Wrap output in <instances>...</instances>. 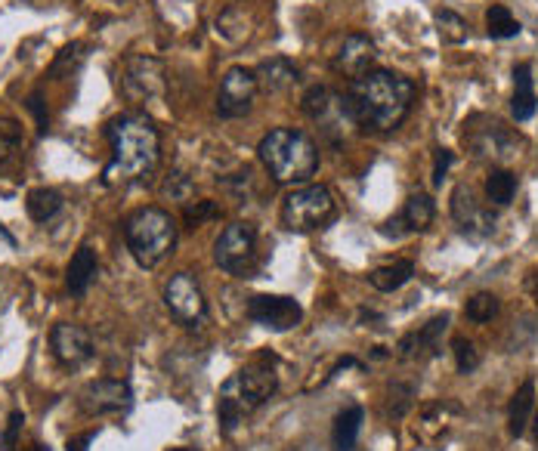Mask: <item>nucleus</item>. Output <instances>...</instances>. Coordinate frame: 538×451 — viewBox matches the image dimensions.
I'll use <instances>...</instances> for the list:
<instances>
[{"instance_id":"nucleus-9","label":"nucleus","mask_w":538,"mask_h":451,"mask_svg":"<svg viewBox=\"0 0 538 451\" xmlns=\"http://www.w3.org/2000/svg\"><path fill=\"white\" fill-rule=\"evenodd\" d=\"M164 303L180 325H201L208 319V300L192 272H177L164 288Z\"/></svg>"},{"instance_id":"nucleus-36","label":"nucleus","mask_w":538,"mask_h":451,"mask_svg":"<svg viewBox=\"0 0 538 451\" xmlns=\"http://www.w3.org/2000/svg\"><path fill=\"white\" fill-rule=\"evenodd\" d=\"M22 424H25V414H22L19 408H13L10 418H7V430H4V436H0V448H4V451H16Z\"/></svg>"},{"instance_id":"nucleus-40","label":"nucleus","mask_w":538,"mask_h":451,"mask_svg":"<svg viewBox=\"0 0 538 451\" xmlns=\"http://www.w3.org/2000/svg\"><path fill=\"white\" fill-rule=\"evenodd\" d=\"M93 439H96V430H87V433H81V436H72L69 442H65V451H87Z\"/></svg>"},{"instance_id":"nucleus-16","label":"nucleus","mask_w":538,"mask_h":451,"mask_svg":"<svg viewBox=\"0 0 538 451\" xmlns=\"http://www.w3.org/2000/svg\"><path fill=\"white\" fill-rule=\"evenodd\" d=\"M446 331H449V316H436L421 331H412V334L402 337L399 346H396V356L406 359V362H412V359L421 362V359L440 356V343H443Z\"/></svg>"},{"instance_id":"nucleus-42","label":"nucleus","mask_w":538,"mask_h":451,"mask_svg":"<svg viewBox=\"0 0 538 451\" xmlns=\"http://www.w3.org/2000/svg\"><path fill=\"white\" fill-rule=\"evenodd\" d=\"M25 451H50L47 445H31V448H25Z\"/></svg>"},{"instance_id":"nucleus-19","label":"nucleus","mask_w":538,"mask_h":451,"mask_svg":"<svg viewBox=\"0 0 538 451\" xmlns=\"http://www.w3.org/2000/svg\"><path fill=\"white\" fill-rule=\"evenodd\" d=\"M254 75H257V87L266 90V93H285V90H291L300 81L297 65L291 59H285V56L263 59L254 68Z\"/></svg>"},{"instance_id":"nucleus-2","label":"nucleus","mask_w":538,"mask_h":451,"mask_svg":"<svg viewBox=\"0 0 538 451\" xmlns=\"http://www.w3.org/2000/svg\"><path fill=\"white\" fill-rule=\"evenodd\" d=\"M106 136L112 143V161L103 170L106 186L140 183L158 167L161 136L146 115H140V112L118 115L115 121H109Z\"/></svg>"},{"instance_id":"nucleus-44","label":"nucleus","mask_w":538,"mask_h":451,"mask_svg":"<svg viewBox=\"0 0 538 451\" xmlns=\"http://www.w3.org/2000/svg\"><path fill=\"white\" fill-rule=\"evenodd\" d=\"M535 439H538V414H535Z\"/></svg>"},{"instance_id":"nucleus-41","label":"nucleus","mask_w":538,"mask_h":451,"mask_svg":"<svg viewBox=\"0 0 538 451\" xmlns=\"http://www.w3.org/2000/svg\"><path fill=\"white\" fill-rule=\"evenodd\" d=\"M526 285H529V291H532V294H538V269L529 275V282H526Z\"/></svg>"},{"instance_id":"nucleus-3","label":"nucleus","mask_w":538,"mask_h":451,"mask_svg":"<svg viewBox=\"0 0 538 451\" xmlns=\"http://www.w3.org/2000/svg\"><path fill=\"white\" fill-rule=\"evenodd\" d=\"M273 356L263 353L257 362H251L248 368L235 371L226 384L220 387V399H217V421L220 430L226 436H232L235 430L242 427V421L248 418L251 411H257L269 396L276 393L279 387V374L276 368L269 365Z\"/></svg>"},{"instance_id":"nucleus-30","label":"nucleus","mask_w":538,"mask_h":451,"mask_svg":"<svg viewBox=\"0 0 538 451\" xmlns=\"http://www.w3.org/2000/svg\"><path fill=\"white\" fill-rule=\"evenodd\" d=\"M498 309H501V303H498V297L495 294H474L467 300V306H464V316L470 319V322H477V325H486V322H492L495 316H498Z\"/></svg>"},{"instance_id":"nucleus-31","label":"nucleus","mask_w":538,"mask_h":451,"mask_svg":"<svg viewBox=\"0 0 538 451\" xmlns=\"http://www.w3.org/2000/svg\"><path fill=\"white\" fill-rule=\"evenodd\" d=\"M84 62V44H69V47H62L59 53H56V59H53V65H50V78H62V75H72L75 68Z\"/></svg>"},{"instance_id":"nucleus-18","label":"nucleus","mask_w":538,"mask_h":451,"mask_svg":"<svg viewBox=\"0 0 538 451\" xmlns=\"http://www.w3.org/2000/svg\"><path fill=\"white\" fill-rule=\"evenodd\" d=\"M375 56H378V47L368 34H347L341 50L334 53V72H341L353 81L368 72V65L375 62Z\"/></svg>"},{"instance_id":"nucleus-11","label":"nucleus","mask_w":538,"mask_h":451,"mask_svg":"<svg viewBox=\"0 0 538 451\" xmlns=\"http://www.w3.org/2000/svg\"><path fill=\"white\" fill-rule=\"evenodd\" d=\"M257 75L254 68L235 65L223 75L220 90H217V115L220 118H242L251 112L254 96H257Z\"/></svg>"},{"instance_id":"nucleus-32","label":"nucleus","mask_w":538,"mask_h":451,"mask_svg":"<svg viewBox=\"0 0 538 451\" xmlns=\"http://www.w3.org/2000/svg\"><path fill=\"white\" fill-rule=\"evenodd\" d=\"M436 31H440L443 41L461 44L467 38V22L458 13H452V10H440V13H436Z\"/></svg>"},{"instance_id":"nucleus-45","label":"nucleus","mask_w":538,"mask_h":451,"mask_svg":"<svg viewBox=\"0 0 538 451\" xmlns=\"http://www.w3.org/2000/svg\"><path fill=\"white\" fill-rule=\"evenodd\" d=\"M535 306H538V294H535Z\"/></svg>"},{"instance_id":"nucleus-39","label":"nucleus","mask_w":538,"mask_h":451,"mask_svg":"<svg viewBox=\"0 0 538 451\" xmlns=\"http://www.w3.org/2000/svg\"><path fill=\"white\" fill-rule=\"evenodd\" d=\"M412 396H415V390H412V387H393V396H390V399H396V408H390L393 418H402V414L409 411Z\"/></svg>"},{"instance_id":"nucleus-4","label":"nucleus","mask_w":538,"mask_h":451,"mask_svg":"<svg viewBox=\"0 0 538 451\" xmlns=\"http://www.w3.org/2000/svg\"><path fill=\"white\" fill-rule=\"evenodd\" d=\"M257 155H260L269 177L282 186H304L319 170L316 143L307 133L291 130V127L269 130L257 146Z\"/></svg>"},{"instance_id":"nucleus-14","label":"nucleus","mask_w":538,"mask_h":451,"mask_svg":"<svg viewBox=\"0 0 538 451\" xmlns=\"http://www.w3.org/2000/svg\"><path fill=\"white\" fill-rule=\"evenodd\" d=\"M452 217L461 226V232L477 235V238L492 235L495 226H498L495 214L477 201V195H474V189H470V186H458L452 192Z\"/></svg>"},{"instance_id":"nucleus-25","label":"nucleus","mask_w":538,"mask_h":451,"mask_svg":"<svg viewBox=\"0 0 538 451\" xmlns=\"http://www.w3.org/2000/svg\"><path fill=\"white\" fill-rule=\"evenodd\" d=\"M532 408H535V380H523V387L514 393L511 399V408H508V430L511 436H523L529 421H532Z\"/></svg>"},{"instance_id":"nucleus-35","label":"nucleus","mask_w":538,"mask_h":451,"mask_svg":"<svg viewBox=\"0 0 538 451\" xmlns=\"http://www.w3.org/2000/svg\"><path fill=\"white\" fill-rule=\"evenodd\" d=\"M192 189H195L192 180L186 177V173H180V170H174L171 177L164 180V195L174 198V201H186V198L192 195Z\"/></svg>"},{"instance_id":"nucleus-13","label":"nucleus","mask_w":538,"mask_h":451,"mask_svg":"<svg viewBox=\"0 0 538 451\" xmlns=\"http://www.w3.org/2000/svg\"><path fill=\"white\" fill-rule=\"evenodd\" d=\"M78 402L87 414H124L133 408V390L127 380L99 377L81 390Z\"/></svg>"},{"instance_id":"nucleus-8","label":"nucleus","mask_w":538,"mask_h":451,"mask_svg":"<svg viewBox=\"0 0 538 451\" xmlns=\"http://www.w3.org/2000/svg\"><path fill=\"white\" fill-rule=\"evenodd\" d=\"M214 263L235 279H251L257 269V229L251 223H229L214 241Z\"/></svg>"},{"instance_id":"nucleus-23","label":"nucleus","mask_w":538,"mask_h":451,"mask_svg":"<svg viewBox=\"0 0 538 451\" xmlns=\"http://www.w3.org/2000/svg\"><path fill=\"white\" fill-rule=\"evenodd\" d=\"M362 421H365V408L362 405L344 408L338 418H334V430H331L334 448H338V451H353L356 439H359V430H362Z\"/></svg>"},{"instance_id":"nucleus-27","label":"nucleus","mask_w":538,"mask_h":451,"mask_svg":"<svg viewBox=\"0 0 538 451\" xmlns=\"http://www.w3.org/2000/svg\"><path fill=\"white\" fill-rule=\"evenodd\" d=\"M486 195L495 207H508L517 195V177L511 170H504V167H495L489 173V180H486Z\"/></svg>"},{"instance_id":"nucleus-34","label":"nucleus","mask_w":538,"mask_h":451,"mask_svg":"<svg viewBox=\"0 0 538 451\" xmlns=\"http://www.w3.org/2000/svg\"><path fill=\"white\" fill-rule=\"evenodd\" d=\"M214 217H220V207L214 201H195V204L186 207V226L189 229H198L201 223L214 220Z\"/></svg>"},{"instance_id":"nucleus-37","label":"nucleus","mask_w":538,"mask_h":451,"mask_svg":"<svg viewBox=\"0 0 538 451\" xmlns=\"http://www.w3.org/2000/svg\"><path fill=\"white\" fill-rule=\"evenodd\" d=\"M25 109L35 115V121H38V133L44 136L47 130H50V112H47V102H44V93L41 90H35L28 99H25Z\"/></svg>"},{"instance_id":"nucleus-26","label":"nucleus","mask_w":538,"mask_h":451,"mask_svg":"<svg viewBox=\"0 0 538 451\" xmlns=\"http://www.w3.org/2000/svg\"><path fill=\"white\" fill-rule=\"evenodd\" d=\"M25 211L35 223H50L62 211V195L56 189H47V186L31 189L28 198H25Z\"/></svg>"},{"instance_id":"nucleus-20","label":"nucleus","mask_w":538,"mask_h":451,"mask_svg":"<svg viewBox=\"0 0 538 451\" xmlns=\"http://www.w3.org/2000/svg\"><path fill=\"white\" fill-rule=\"evenodd\" d=\"M96 272H99V257L93 248H78V254L72 257L69 269H65V285H69V294L72 297H84L87 288L93 285L96 279Z\"/></svg>"},{"instance_id":"nucleus-33","label":"nucleus","mask_w":538,"mask_h":451,"mask_svg":"<svg viewBox=\"0 0 538 451\" xmlns=\"http://www.w3.org/2000/svg\"><path fill=\"white\" fill-rule=\"evenodd\" d=\"M452 356H455V365H458L461 374H470V371L480 368V353H477V346L470 343L467 337H455L452 340Z\"/></svg>"},{"instance_id":"nucleus-12","label":"nucleus","mask_w":538,"mask_h":451,"mask_svg":"<svg viewBox=\"0 0 538 451\" xmlns=\"http://www.w3.org/2000/svg\"><path fill=\"white\" fill-rule=\"evenodd\" d=\"M248 319L269 331H291L304 319V309L294 297L282 294H257L248 300Z\"/></svg>"},{"instance_id":"nucleus-6","label":"nucleus","mask_w":538,"mask_h":451,"mask_svg":"<svg viewBox=\"0 0 538 451\" xmlns=\"http://www.w3.org/2000/svg\"><path fill=\"white\" fill-rule=\"evenodd\" d=\"M334 211H338V204H334L328 186H300L282 201V223L291 232H313L325 226Z\"/></svg>"},{"instance_id":"nucleus-1","label":"nucleus","mask_w":538,"mask_h":451,"mask_svg":"<svg viewBox=\"0 0 538 451\" xmlns=\"http://www.w3.org/2000/svg\"><path fill=\"white\" fill-rule=\"evenodd\" d=\"M344 102L353 124L375 133H390L409 118L415 102V84L409 78L378 68V72H365L353 78Z\"/></svg>"},{"instance_id":"nucleus-43","label":"nucleus","mask_w":538,"mask_h":451,"mask_svg":"<svg viewBox=\"0 0 538 451\" xmlns=\"http://www.w3.org/2000/svg\"><path fill=\"white\" fill-rule=\"evenodd\" d=\"M167 451H195V448H167Z\"/></svg>"},{"instance_id":"nucleus-10","label":"nucleus","mask_w":538,"mask_h":451,"mask_svg":"<svg viewBox=\"0 0 538 451\" xmlns=\"http://www.w3.org/2000/svg\"><path fill=\"white\" fill-rule=\"evenodd\" d=\"M121 87L127 99H133L137 106L158 99L164 93V65L155 56H127L124 72H121Z\"/></svg>"},{"instance_id":"nucleus-29","label":"nucleus","mask_w":538,"mask_h":451,"mask_svg":"<svg viewBox=\"0 0 538 451\" xmlns=\"http://www.w3.org/2000/svg\"><path fill=\"white\" fill-rule=\"evenodd\" d=\"M486 31H489V38H495V41H508V38H517V34H520V22L511 16L508 7L495 4L486 13Z\"/></svg>"},{"instance_id":"nucleus-17","label":"nucleus","mask_w":538,"mask_h":451,"mask_svg":"<svg viewBox=\"0 0 538 451\" xmlns=\"http://www.w3.org/2000/svg\"><path fill=\"white\" fill-rule=\"evenodd\" d=\"M433 217H436L433 198L424 195V192H415V195L406 201V207H402V214L393 217V220H387V223L381 226V232H384V235H393V238H402V235H409V232H427L430 223H433Z\"/></svg>"},{"instance_id":"nucleus-38","label":"nucleus","mask_w":538,"mask_h":451,"mask_svg":"<svg viewBox=\"0 0 538 451\" xmlns=\"http://www.w3.org/2000/svg\"><path fill=\"white\" fill-rule=\"evenodd\" d=\"M452 161H455V155L449 149H436V158H433V186H443Z\"/></svg>"},{"instance_id":"nucleus-24","label":"nucleus","mask_w":538,"mask_h":451,"mask_svg":"<svg viewBox=\"0 0 538 451\" xmlns=\"http://www.w3.org/2000/svg\"><path fill=\"white\" fill-rule=\"evenodd\" d=\"M412 275H415V263L412 260H393L387 266H378L372 275H368V282H372V288L381 291V294H393L402 285H409Z\"/></svg>"},{"instance_id":"nucleus-5","label":"nucleus","mask_w":538,"mask_h":451,"mask_svg":"<svg viewBox=\"0 0 538 451\" xmlns=\"http://www.w3.org/2000/svg\"><path fill=\"white\" fill-rule=\"evenodd\" d=\"M124 241L133 260L155 269L177 245V223L161 207H140L124 220Z\"/></svg>"},{"instance_id":"nucleus-28","label":"nucleus","mask_w":538,"mask_h":451,"mask_svg":"<svg viewBox=\"0 0 538 451\" xmlns=\"http://www.w3.org/2000/svg\"><path fill=\"white\" fill-rule=\"evenodd\" d=\"M338 99H341V96H334L328 87H310V90L304 93V102H300V109H304V115L313 118V121H325L334 109H338Z\"/></svg>"},{"instance_id":"nucleus-22","label":"nucleus","mask_w":538,"mask_h":451,"mask_svg":"<svg viewBox=\"0 0 538 451\" xmlns=\"http://www.w3.org/2000/svg\"><path fill=\"white\" fill-rule=\"evenodd\" d=\"M25 136L13 118H0V173H10L22 164Z\"/></svg>"},{"instance_id":"nucleus-7","label":"nucleus","mask_w":538,"mask_h":451,"mask_svg":"<svg viewBox=\"0 0 538 451\" xmlns=\"http://www.w3.org/2000/svg\"><path fill=\"white\" fill-rule=\"evenodd\" d=\"M464 146L474 152V158L480 161H492V164H504L520 155L523 140L520 133H514L511 127H504L495 118H474L470 124H464Z\"/></svg>"},{"instance_id":"nucleus-21","label":"nucleus","mask_w":538,"mask_h":451,"mask_svg":"<svg viewBox=\"0 0 538 451\" xmlns=\"http://www.w3.org/2000/svg\"><path fill=\"white\" fill-rule=\"evenodd\" d=\"M514 99H511V115L517 121H529L538 109V99L532 93V65L529 62H520L514 68Z\"/></svg>"},{"instance_id":"nucleus-15","label":"nucleus","mask_w":538,"mask_h":451,"mask_svg":"<svg viewBox=\"0 0 538 451\" xmlns=\"http://www.w3.org/2000/svg\"><path fill=\"white\" fill-rule=\"evenodd\" d=\"M50 350H53V356H56L62 365L78 368V365H84V362L93 356V337H90V331L81 328V325L59 322V325H53V331H50Z\"/></svg>"}]
</instances>
